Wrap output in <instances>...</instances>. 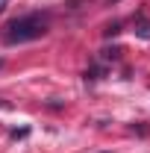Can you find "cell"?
<instances>
[{"mask_svg":"<svg viewBox=\"0 0 150 153\" xmlns=\"http://www.w3.org/2000/svg\"><path fill=\"white\" fill-rule=\"evenodd\" d=\"M138 36L150 38V24H147V21H141V24H138Z\"/></svg>","mask_w":150,"mask_h":153,"instance_id":"cell-2","label":"cell"},{"mask_svg":"<svg viewBox=\"0 0 150 153\" xmlns=\"http://www.w3.org/2000/svg\"><path fill=\"white\" fill-rule=\"evenodd\" d=\"M50 27V18L41 15V12H33V15H24V18H15L6 24L3 30V41L6 44H24V41H36L47 33Z\"/></svg>","mask_w":150,"mask_h":153,"instance_id":"cell-1","label":"cell"},{"mask_svg":"<svg viewBox=\"0 0 150 153\" xmlns=\"http://www.w3.org/2000/svg\"><path fill=\"white\" fill-rule=\"evenodd\" d=\"M0 65H3V59H0Z\"/></svg>","mask_w":150,"mask_h":153,"instance_id":"cell-4","label":"cell"},{"mask_svg":"<svg viewBox=\"0 0 150 153\" xmlns=\"http://www.w3.org/2000/svg\"><path fill=\"white\" fill-rule=\"evenodd\" d=\"M6 3H9V0H0V12H3V9H6Z\"/></svg>","mask_w":150,"mask_h":153,"instance_id":"cell-3","label":"cell"}]
</instances>
